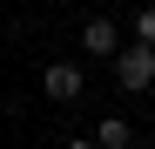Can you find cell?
<instances>
[{
	"label": "cell",
	"instance_id": "1",
	"mask_svg": "<svg viewBox=\"0 0 155 149\" xmlns=\"http://www.w3.org/2000/svg\"><path fill=\"white\" fill-rule=\"evenodd\" d=\"M115 81H121L128 95L155 88V47H148V41H135V47H121V54H115Z\"/></svg>",
	"mask_w": 155,
	"mask_h": 149
},
{
	"label": "cell",
	"instance_id": "2",
	"mask_svg": "<svg viewBox=\"0 0 155 149\" xmlns=\"http://www.w3.org/2000/svg\"><path fill=\"white\" fill-rule=\"evenodd\" d=\"M81 88H88L81 61H47L41 68V95H47V102H81Z\"/></svg>",
	"mask_w": 155,
	"mask_h": 149
},
{
	"label": "cell",
	"instance_id": "3",
	"mask_svg": "<svg viewBox=\"0 0 155 149\" xmlns=\"http://www.w3.org/2000/svg\"><path fill=\"white\" fill-rule=\"evenodd\" d=\"M81 47H88L94 61H115V54H121V27H115V20H101V14H94L88 27H81Z\"/></svg>",
	"mask_w": 155,
	"mask_h": 149
},
{
	"label": "cell",
	"instance_id": "4",
	"mask_svg": "<svg viewBox=\"0 0 155 149\" xmlns=\"http://www.w3.org/2000/svg\"><path fill=\"white\" fill-rule=\"evenodd\" d=\"M94 142H101V149H128V142H135L128 115H101V122H94Z\"/></svg>",
	"mask_w": 155,
	"mask_h": 149
},
{
	"label": "cell",
	"instance_id": "5",
	"mask_svg": "<svg viewBox=\"0 0 155 149\" xmlns=\"http://www.w3.org/2000/svg\"><path fill=\"white\" fill-rule=\"evenodd\" d=\"M135 41L155 47V0H148V7H135Z\"/></svg>",
	"mask_w": 155,
	"mask_h": 149
},
{
	"label": "cell",
	"instance_id": "6",
	"mask_svg": "<svg viewBox=\"0 0 155 149\" xmlns=\"http://www.w3.org/2000/svg\"><path fill=\"white\" fill-rule=\"evenodd\" d=\"M61 149H101V142H94V136H74V142H61Z\"/></svg>",
	"mask_w": 155,
	"mask_h": 149
}]
</instances>
